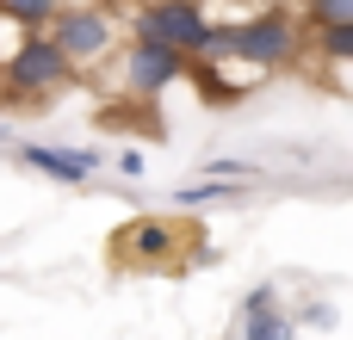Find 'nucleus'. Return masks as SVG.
Masks as SVG:
<instances>
[{"label": "nucleus", "mask_w": 353, "mask_h": 340, "mask_svg": "<svg viewBox=\"0 0 353 340\" xmlns=\"http://www.w3.org/2000/svg\"><path fill=\"white\" fill-rule=\"evenodd\" d=\"M43 37L56 43V56H62L74 74H93V68H105V62L118 56L124 25H118V12L99 6V0H62V6L50 12Z\"/></svg>", "instance_id": "1"}, {"label": "nucleus", "mask_w": 353, "mask_h": 340, "mask_svg": "<svg viewBox=\"0 0 353 340\" xmlns=\"http://www.w3.org/2000/svg\"><path fill=\"white\" fill-rule=\"evenodd\" d=\"M230 56L254 62V68H298L304 62V19L292 0H273V6H254L248 19H230Z\"/></svg>", "instance_id": "2"}, {"label": "nucleus", "mask_w": 353, "mask_h": 340, "mask_svg": "<svg viewBox=\"0 0 353 340\" xmlns=\"http://www.w3.org/2000/svg\"><path fill=\"white\" fill-rule=\"evenodd\" d=\"M180 248H192V260H205V266H217L223 254H211V248H199L192 242V229L186 223H174V217H130L118 235H112V254L124 260V266H174V254Z\"/></svg>", "instance_id": "3"}, {"label": "nucleus", "mask_w": 353, "mask_h": 340, "mask_svg": "<svg viewBox=\"0 0 353 340\" xmlns=\"http://www.w3.org/2000/svg\"><path fill=\"white\" fill-rule=\"evenodd\" d=\"M68 81H74V68L56 56V43H50L43 31H25V43H19L12 56H0V87H6L12 99H25V105L56 99Z\"/></svg>", "instance_id": "4"}, {"label": "nucleus", "mask_w": 353, "mask_h": 340, "mask_svg": "<svg viewBox=\"0 0 353 340\" xmlns=\"http://www.w3.org/2000/svg\"><path fill=\"white\" fill-rule=\"evenodd\" d=\"M205 31H211V12H205V0H137V6H130V37L168 43V50H180L186 62L199 56Z\"/></svg>", "instance_id": "5"}, {"label": "nucleus", "mask_w": 353, "mask_h": 340, "mask_svg": "<svg viewBox=\"0 0 353 340\" xmlns=\"http://www.w3.org/2000/svg\"><path fill=\"white\" fill-rule=\"evenodd\" d=\"M112 68H118V87L130 99H155V93H168L186 74V56L168 50V43H149V37H130V43H118Z\"/></svg>", "instance_id": "6"}, {"label": "nucleus", "mask_w": 353, "mask_h": 340, "mask_svg": "<svg viewBox=\"0 0 353 340\" xmlns=\"http://www.w3.org/2000/svg\"><path fill=\"white\" fill-rule=\"evenodd\" d=\"M19 161L56 186H87L93 173H105V149H56V142H19Z\"/></svg>", "instance_id": "7"}, {"label": "nucleus", "mask_w": 353, "mask_h": 340, "mask_svg": "<svg viewBox=\"0 0 353 340\" xmlns=\"http://www.w3.org/2000/svg\"><path fill=\"white\" fill-rule=\"evenodd\" d=\"M242 340H298V322L279 310V291L273 285H254L242 297Z\"/></svg>", "instance_id": "8"}, {"label": "nucleus", "mask_w": 353, "mask_h": 340, "mask_svg": "<svg viewBox=\"0 0 353 340\" xmlns=\"http://www.w3.org/2000/svg\"><path fill=\"white\" fill-rule=\"evenodd\" d=\"M304 37H310V56H323L329 68H347L353 62V25H316Z\"/></svg>", "instance_id": "9"}, {"label": "nucleus", "mask_w": 353, "mask_h": 340, "mask_svg": "<svg viewBox=\"0 0 353 340\" xmlns=\"http://www.w3.org/2000/svg\"><path fill=\"white\" fill-rule=\"evenodd\" d=\"M248 186H230V180H186L180 192H174V204H186V211H205V204H236Z\"/></svg>", "instance_id": "10"}, {"label": "nucleus", "mask_w": 353, "mask_h": 340, "mask_svg": "<svg viewBox=\"0 0 353 340\" xmlns=\"http://www.w3.org/2000/svg\"><path fill=\"white\" fill-rule=\"evenodd\" d=\"M199 180H230V186H254L261 167L254 161H236V155H205L199 161Z\"/></svg>", "instance_id": "11"}, {"label": "nucleus", "mask_w": 353, "mask_h": 340, "mask_svg": "<svg viewBox=\"0 0 353 340\" xmlns=\"http://www.w3.org/2000/svg\"><path fill=\"white\" fill-rule=\"evenodd\" d=\"M56 6H62V0H0V12H6L19 31H43Z\"/></svg>", "instance_id": "12"}, {"label": "nucleus", "mask_w": 353, "mask_h": 340, "mask_svg": "<svg viewBox=\"0 0 353 340\" xmlns=\"http://www.w3.org/2000/svg\"><path fill=\"white\" fill-rule=\"evenodd\" d=\"M316 25H353V0H304V31Z\"/></svg>", "instance_id": "13"}, {"label": "nucleus", "mask_w": 353, "mask_h": 340, "mask_svg": "<svg viewBox=\"0 0 353 340\" xmlns=\"http://www.w3.org/2000/svg\"><path fill=\"white\" fill-rule=\"evenodd\" d=\"M112 167H118L124 180H143V155H137V149H124V155H112Z\"/></svg>", "instance_id": "14"}, {"label": "nucleus", "mask_w": 353, "mask_h": 340, "mask_svg": "<svg viewBox=\"0 0 353 340\" xmlns=\"http://www.w3.org/2000/svg\"><path fill=\"white\" fill-rule=\"evenodd\" d=\"M304 322H310V328H335V322H341V316H335V310H329V304H316V310H304Z\"/></svg>", "instance_id": "15"}, {"label": "nucleus", "mask_w": 353, "mask_h": 340, "mask_svg": "<svg viewBox=\"0 0 353 340\" xmlns=\"http://www.w3.org/2000/svg\"><path fill=\"white\" fill-rule=\"evenodd\" d=\"M99 6H124V0H99Z\"/></svg>", "instance_id": "16"}]
</instances>
